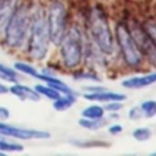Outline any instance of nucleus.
I'll return each mask as SVG.
<instances>
[{
    "label": "nucleus",
    "mask_w": 156,
    "mask_h": 156,
    "mask_svg": "<svg viewBox=\"0 0 156 156\" xmlns=\"http://www.w3.org/2000/svg\"><path fill=\"white\" fill-rule=\"evenodd\" d=\"M0 155H4V153H2V152H0Z\"/></svg>",
    "instance_id": "nucleus-30"
},
{
    "label": "nucleus",
    "mask_w": 156,
    "mask_h": 156,
    "mask_svg": "<svg viewBox=\"0 0 156 156\" xmlns=\"http://www.w3.org/2000/svg\"><path fill=\"white\" fill-rule=\"evenodd\" d=\"M141 108L147 118H153L156 115V101H144Z\"/></svg>",
    "instance_id": "nucleus-20"
},
{
    "label": "nucleus",
    "mask_w": 156,
    "mask_h": 156,
    "mask_svg": "<svg viewBox=\"0 0 156 156\" xmlns=\"http://www.w3.org/2000/svg\"><path fill=\"white\" fill-rule=\"evenodd\" d=\"M35 90L42 95H45L46 97H48L50 100H57L60 97L59 91H58L57 90L53 89L50 86H43V85H37L35 87Z\"/></svg>",
    "instance_id": "nucleus-15"
},
{
    "label": "nucleus",
    "mask_w": 156,
    "mask_h": 156,
    "mask_svg": "<svg viewBox=\"0 0 156 156\" xmlns=\"http://www.w3.org/2000/svg\"><path fill=\"white\" fill-rule=\"evenodd\" d=\"M9 91L22 101H37L40 100V94L36 90H33L24 85L15 84L12 87H10Z\"/></svg>",
    "instance_id": "nucleus-11"
},
{
    "label": "nucleus",
    "mask_w": 156,
    "mask_h": 156,
    "mask_svg": "<svg viewBox=\"0 0 156 156\" xmlns=\"http://www.w3.org/2000/svg\"><path fill=\"white\" fill-rule=\"evenodd\" d=\"M128 27L140 52L156 65V44L144 26H141L137 21L133 20Z\"/></svg>",
    "instance_id": "nucleus-7"
},
{
    "label": "nucleus",
    "mask_w": 156,
    "mask_h": 156,
    "mask_svg": "<svg viewBox=\"0 0 156 156\" xmlns=\"http://www.w3.org/2000/svg\"><path fill=\"white\" fill-rule=\"evenodd\" d=\"M32 15L27 5L18 6L5 30V43L10 48H19L26 41L31 27Z\"/></svg>",
    "instance_id": "nucleus-2"
},
{
    "label": "nucleus",
    "mask_w": 156,
    "mask_h": 156,
    "mask_svg": "<svg viewBox=\"0 0 156 156\" xmlns=\"http://www.w3.org/2000/svg\"><path fill=\"white\" fill-rule=\"evenodd\" d=\"M133 136L138 142H145L152 136V131L148 128H139L133 131Z\"/></svg>",
    "instance_id": "nucleus-19"
},
{
    "label": "nucleus",
    "mask_w": 156,
    "mask_h": 156,
    "mask_svg": "<svg viewBox=\"0 0 156 156\" xmlns=\"http://www.w3.org/2000/svg\"><path fill=\"white\" fill-rule=\"evenodd\" d=\"M74 144L79 147L83 148H92V147H109L110 144L104 141H75Z\"/></svg>",
    "instance_id": "nucleus-18"
},
{
    "label": "nucleus",
    "mask_w": 156,
    "mask_h": 156,
    "mask_svg": "<svg viewBox=\"0 0 156 156\" xmlns=\"http://www.w3.org/2000/svg\"><path fill=\"white\" fill-rule=\"evenodd\" d=\"M50 42L47 15L42 8H37L32 15V23L29 32L28 52L30 56L42 60L46 58Z\"/></svg>",
    "instance_id": "nucleus-1"
},
{
    "label": "nucleus",
    "mask_w": 156,
    "mask_h": 156,
    "mask_svg": "<svg viewBox=\"0 0 156 156\" xmlns=\"http://www.w3.org/2000/svg\"><path fill=\"white\" fill-rule=\"evenodd\" d=\"M103 114H104L103 108L98 105L90 106L82 111V116L87 119H93V120L101 119Z\"/></svg>",
    "instance_id": "nucleus-14"
},
{
    "label": "nucleus",
    "mask_w": 156,
    "mask_h": 156,
    "mask_svg": "<svg viewBox=\"0 0 156 156\" xmlns=\"http://www.w3.org/2000/svg\"><path fill=\"white\" fill-rule=\"evenodd\" d=\"M122 108H123V105L120 103L119 101H112V103L105 106V110L110 111V112H117L121 110Z\"/></svg>",
    "instance_id": "nucleus-25"
},
{
    "label": "nucleus",
    "mask_w": 156,
    "mask_h": 156,
    "mask_svg": "<svg viewBox=\"0 0 156 156\" xmlns=\"http://www.w3.org/2000/svg\"><path fill=\"white\" fill-rule=\"evenodd\" d=\"M143 113H144V112H143L142 108L140 109L138 107H134L130 111L129 117H130L131 120L136 121V120H139V119H141L143 117Z\"/></svg>",
    "instance_id": "nucleus-24"
},
{
    "label": "nucleus",
    "mask_w": 156,
    "mask_h": 156,
    "mask_svg": "<svg viewBox=\"0 0 156 156\" xmlns=\"http://www.w3.org/2000/svg\"><path fill=\"white\" fill-rule=\"evenodd\" d=\"M18 7V0L0 1V34L5 32L11 17Z\"/></svg>",
    "instance_id": "nucleus-9"
},
{
    "label": "nucleus",
    "mask_w": 156,
    "mask_h": 156,
    "mask_svg": "<svg viewBox=\"0 0 156 156\" xmlns=\"http://www.w3.org/2000/svg\"><path fill=\"white\" fill-rule=\"evenodd\" d=\"M76 101V98L73 94H68L65 97H59L58 99L55 100L54 102V108L57 111L62 112L69 109L74 102Z\"/></svg>",
    "instance_id": "nucleus-13"
},
{
    "label": "nucleus",
    "mask_w": 156,
    "mask_h": 156,
    "mask_svg": "<svg viewBox=\"0 0 156 156\" xmlns=\"http://www.w3.org/2000/svg\"><path fill=\"white\" fill-rule=\"evenodd\" d=\"M47 21L50 41L54 45L59 46L65 36L67 25V10L62 2L55 0L50 4L47 14Z\"/></svg>",
    "instance_id": "nucleus-5"
},
{
    "label": "nucleus",
    "mask_w": 156,
    "mask_h": 156,
    "mask_svg": "<svg viewBox=\"0 0 156 156\" xmlns=\"http://www.w3.org/2000/svg\"><path fill=\"white\" fill-rule=\"evenodd\" d=\"M152 155H154V156H156V153H154V154H153Z\"/></svg>",
    "instance_id": "nucleus-31"
},
{
    "label": "nucleus",
    "mask_w": 156,
    "mask_h": 156,
    "mask_svg": "<svg viewBox=\"0 0 156 156\" xmlns=\"http://www.w3.org/2000/svg\"><path fill=\"white\" fill-rule=\"evenodd\" d=\"M9 117V111L5 108L0 107V119L5 120Z\"/></svg>",
    "instance_id": "nucleus-28"
},
{
    "label": "nucleus",
    "mask_w": 156,
    "mask_h": 156,
    "mask_svg": "<svg viewBox=\"0 0 156 156\" xmlns=\"http://www.w3.org/2000/svg\"><path fill=\"white\" fill-rule=\"evenodd\" d=\"M156 82V73H150L142 77H133L122 82V87L126 89H141Z\"/></svg>",
    "instance_id": "nucleus-10"
},
{
    "label": "nucleus",
    "mask_w": 156,
    "mask_h": 156,
    "mask_svg": "<svg viewBox=\"0 0 156 156\" xmlns=\"http://www.w3.org/2000/svg\"><path fill=\"white\" fill-rule=\"evenodd\" d=\"M116 37L126 64L133 68L138 67L142 63V53L126 24L122 22L117 25Z\"/></svg>",
    "instance_id": "nucleus-6"
},
{
    "label": "nucleus",
    "mask_w": 156,
    "mask_h": 156,
    "mask_svg": "<svg viewBox=\"0 0 156 156\" xmlns=\"http://www.w3.org/2000/svg\"><path fill=\"white\" fill-rule=\"evenodd\" d=\"M89 27L91 37L101 51L105 54H112L113 51V37L106 14L100 5H96L90 10Z\"/></svg>",
    "instance_id": "nucleus-3"
},
{
    "label": "nucleus",
    "mask_w": 156,
    "mask_h": 156,
    "mask_svg": "<svg viewBox=\"0 0 156 156\" xmlns=\"http://www.w3.org/2000/svg\"><path fill=\"white\" fill-rule=\"evenodd\" d=\"M15 68L16 69L23 72V73H26L27 75H30L32 77H36L37 74L38 73L37 71V69L35 68H33L32 66L28 65V64H26V63H22V62H17L15 64Z\"/></svg>",
    "instance_id": "nucleus-22"
},
{
    "label": "nucleus",
    "mask_w": 156,
    "mask_h": 156,
    "mask_svg": "<svg viewBox=\"0 0 156 156\" xmlns=\"http://www.w3.org/2000/svg\"><path fill=\"white\" fill-rule=\"evenodd\" d=\"M0 77L5 80H7V81L16 82L18 75L14 69H12L9 67H6L4 64L0 63Z\"/></svg>",
    "instance_id": "nucleus-17"
},
{
    "label": "nucleus",
    "mask_w": 156,
    "mask_h": 156,
    "mask_svg": "<svg viewBox=\"0 0 156 156\" xmlns=\"http://www.w3.org/2000/svg\"><path fill=\"white\" fill-rule=\"evenodd\" d=\"M80 125L82 126L83 128H86V129H89V130H97V129H100L101 128L105 122L101 120V119H97V120H93V119H81L80 122H79Z\"/></svg>",
    "instance_id": "nucleus-16"
},
{
    "label": "nucleus",
    "mask_w": 156,
    "mask_h": 156,
    "mask_svg": "<svg viewBox=\"0 0 156 156\" xmlns=\"http://www.w3.org/2000/svg\"><path fill=\"white\" fill-rule=\"evenodd\" d=\"M0 134L8 136V137H12V138L21 139V140L48 139L50 137V133L48 132L17 128L15 126L5 124L3 122H0Z\"/></svg>",
    "instance_id": "nucleus-8"
},
{
    "label": "nucleus",
    "mask_w": 156,
    "mask_h": 156,
    "mask_svg": "<svg viewBox=\"0 0 156 156\" xmlns=\"http://www.w3.org/2000/svg\"><path fill=\"white\" fill-rule=\"evenodd\" d=\"M7 92H9V89L7 87H5V85H3V84L0 83V95L5 94Z\"/></svg>",
    "instance_id": "nucleus-29"
},
{
    "label": "nucleus",
    "mask_w": 156,
    "mask_h": 156,
    "mask_svg": "<svg viewBox=\"0 0 156 156\" xmlns=\"http://www.w3.org/2000/svg\"><path fill=\"white\" fill-rule=\"evenodd\" d=\"M23 149L24 147L20 144L0 141V152H21Z\"/></svg>",
    "instance_id": "nucleus-21"
},
{
    "label": "nucleus",
    "mask_w": 156,
    "mask_h": 156,
    "mask_svg": "<svg viewBox=\"0 0 156 156\" xmlns=\"http://www.w3.org/2000/svg\"><path fill=\"white\" fill-rule=\"evenodd\" d=\"M84 98L88 101H122L126 100V96L121 93H114V92H92L90 94H85Z\"/></svg>",
    "instance_id": "nucleus-12"
},
{
    "label": "nucleus",
    "mask_w": 156,
    "mask_h": 156,
    "mask_svg": "<svg viewBox=\"0 0 156 156\" xmlns=\"http://www.w3.org/2000/svg\"><path fill=\"white\" fill-rule=\"evenodd\" d=\"M109 132L112 134H118V133L122 132V127L121 125H119V124H115V125H112V126L110 127Z\"/></svg>",
    "instance_id": "nucleus-27"
},
{
    "label": "nucleus",
    "mask_w": 156,
    "mask_h": 156,
    "mask_svg": "<svg viewBox=\"0 0 156 156\" xmlns=\"http://www.w3.org/2000/svg\"><path fill=\"white\" fill-rule=\"evenodd\" d=\"M77 78H79V79H89V80H99V78L96 75L90 74V73H81L79 76H77Z\"/></svg>",
    "instance_id": "nucleus-26"
},
{
    "label": "nucleus",
    "mask_w": 156,
    "mask_h": 156,
    "mask_svg": "<svg viewBox=\"0 0 156 156\" xmlns=\"http://www.w3.org/2000/svg\"><path fill=\"white\" fill-rule=\"evenodd\" d=\"M144 27L145 28V30L148 32V34L150 35V37L153 38V40L154 41L156 44V24L154 22H146L144 26Z\"/></svg>",
    "instance_id": "nucleus-23"
},
{
    "label": "nucleus",
    "mask_w": 156,
    "mask_h": 156,
    "mask_svg": "<svg viewBox=\"0 0 156 156\" xmlns=\"http://www.w3.org/2000/svg\"><path fill=\"white\" fill-rule=\"evenodd\" d=\"M59 46L64 65L69 69L77 68L83 57V38L80 28L71 27L66 31Z\"/></svg>",
    "instance_id": "nucleus-4"
}]
</instances>
